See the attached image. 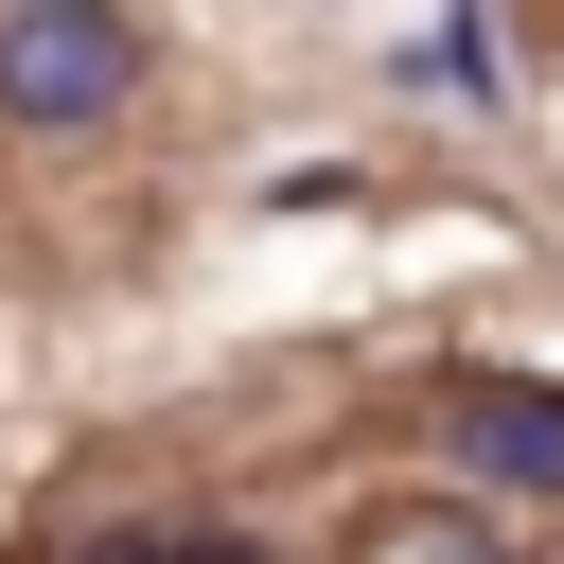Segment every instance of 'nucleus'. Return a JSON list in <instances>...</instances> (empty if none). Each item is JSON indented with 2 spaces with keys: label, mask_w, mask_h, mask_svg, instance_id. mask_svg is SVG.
Listing matches in <instances>:
<instances>
[{
  "label": "nucleus",
  "mask_w": 564,
  "mask_h": 564,
  "mask_svg": "<svg viewBox=\"0 0 564 564\" xmlns=\"http://www.w3.org/2000/svg\"><path fill=\"white\" fill-rule=\"evenodd\" d=\"M0 88H35L53 123H88V106H123V88H141V53H123L106 18H18V35H0Z\"/></svg>",
  "instance_id": "1"
}]
</instances>
